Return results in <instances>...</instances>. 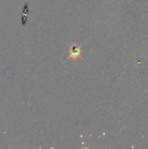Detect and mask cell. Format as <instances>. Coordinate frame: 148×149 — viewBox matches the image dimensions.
I'll return each mask as SVG.
<instances>
[{
    "instance_id": "6da1fadb",
    "label": "cell",
    "mask_w": 148,
    "mask_h": 149,
    "mask_svg": "<svg viewBox=\"0 0 148 149\" xmlns=\"http://www.w3.org/2000/svg\"><path fill=\"white\" fill-rule=\"evenodd\" d=\"M69 56L67 59L76 60L78 58H81V45H78L77 44L70 45L69 46Z\"/></svg>"
}]
</instances>
